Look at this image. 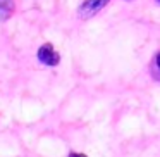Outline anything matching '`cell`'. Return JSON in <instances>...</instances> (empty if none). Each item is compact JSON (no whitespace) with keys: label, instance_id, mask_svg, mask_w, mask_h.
Instances as JSON below:
<instances>
[{"label":"cell","instance_id":"4","mask_svg":"<svg viewBox=\"0 0 160 157\" xmlns=\"http://www.w3.org/2000/svg\"><path fill=\"white\" fill-rule=\"evenodd\" d=\"M157 66H158V69H160V54L157 55Z\"/></svg>","mask_w":160,"mask_h":157},{"label":"cell","instance_id":"5","mask_svg":"<svg viewBox=\"0 0 160 157\" xmlns=\"http://www.w3.org/2000/svg\"><path fill=\"white\" fill-rule=\"evenodd\" d=\"M157 2H160V0H157Z\"/></svg>","mask_w":160,"mask_h":157},{"label":"cell","instance_id":"2","mask_svg":"<svg viewBox=\"0 0 160 157\" xmlns=\"http://www.w3.org/2000/svg\"><path fill=\"white\" fill-rule=\"evenodd\" d=\"M38 59L42 60L43 64H47V66H57V64L60 62V55L53 50V47L50 45V43H45V45L40 47Z\"/></svg>","mask_w":160,"mask_h":157},{"label":"cell","instance_id":"3","mask_svg":"<svg viewBox=\"0 0 160 157\" xmlns=\"http://www.w3.org/2000/svg\"><path fill=\"white\" fill-rule=\"evenodd\" d=\"M69 157H86V155H84V154H76V152H72Z\"/></svg>","mask_w":160,"mask_h":157},{"label":"cell","instance_id":"1","mask_svg":"<svg viewBox=\"0 0 160 157\" xmlns=\"http://www.w3.org/2000/svg\"><path fill=\"white\" fill-rule=\"evenodd\" d=\"M108 0H84L83 4H81V7L78 9V12H79L81 18H91V16H95L100 9H103L105 5H107Z\"/></svg>","mask_w":160,"mask_h":157}]
</instances>
